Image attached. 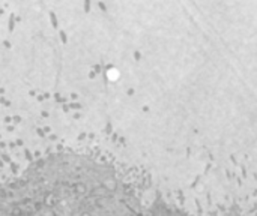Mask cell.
Masks as SVG:
<instances>
[{"instance_id": "1", "label": "cell", "mask_w": 257, "mask_h": 216, "mask_svg": "<svg viewBox=\"0 0 257 216\" xmlns=\"http://www.w3.org/2000/svg\"><path fill=\"white\" fill-rule=\"evenodd\" d=\"M50 20H51L53 27H57V18H56V14L54 12H50Z\"/></svg>"}, {"instance_id": "2", "label": "cell", "mask_w": 257, "mask_h": 216, "mask_svg": "<svg viewBox=\"0 0 257 216\" xmlns=\"http://www.w3.org/2000/svg\"><path fill=\"white\" fill-rule=\"evenodd\" d=\"M14 20H15V17H14V14H12L11 18H9V30H11V32L14 30Z\"/></svg>"}, {"instance_id": "3", "label": "cell", "mask_w": 257, "mask_h": 216, "mask_svg": "<svg viewBox=\"0 0 257 216\" xmlns=\"http://www.w3.org/2000/svg\"><path fill=\"white\" fill-rule=\"evenodd\" d=\"M90 11V0H84V12Z\"/></svg>"}, {"instance_id": "4", "label": "cell", "mask_w": 257, "mask_h": 216, "mask_svg": "<svg viewBox=\"0 0 257 216\" xmlns=\"http://www.w3.org/2000/svg\"><path fill=\"white\" fill-rule=\"evenodd\" d=\"M60 36H62V41H63V42H66V35H65L63 32H60Z\"/></svg>"}]
</instances>
